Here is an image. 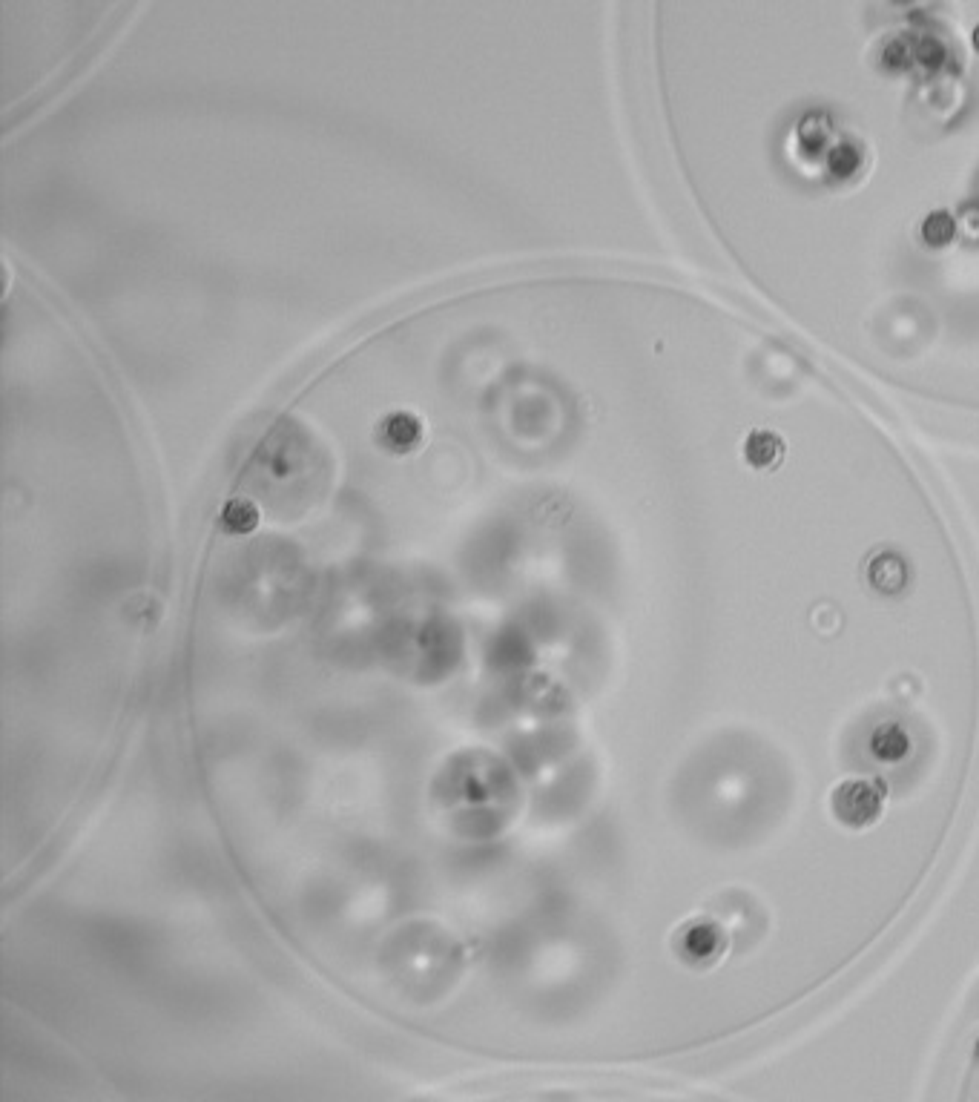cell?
<instances>
[{"label": "cell", "mask_w": 979, "mask_h": 1102, "mask_svg": "<svg viewBox=\"0 0 979 1102\" xmlns=\"http://www.w3.org/2000/svg\"><path fill=\"white\" fill-rule=\"evenodd\" d=\"M423 434V419L408 414V411H397V414H388V417L379 422L377 431H374V440L388 454H408V451H414L420 445Z\"/></svg>", "instance_id": "1"}, {"label": "cell", "mask_w": 979, "mask_h": 1102, "mask_svg": "<svg viewBox=\"0 0 979 1102\" xmlns=\"http://www.w3.org/2000/svg\"><path fill=\"white\" fill-rule=\"evenodd\" d=\"M868 577H870V583H873V589H879V592H885V595H896V592H902V586H905V580H908V569H905V563H902L896 554H890V551H879V554L870 560Z\"/></svg>", "instance_id": "2"}, {"label": "cell", "mask_w": 979, "mask_h": 1102, "mask_svg": "<svg viewBox=\"0 0 979 1102\" xmlns=\"http://www.w3.org/2000/svg\"><path fill=\"white\" fill-rule=\"evenodd\" d=\"M784 440L776 431H753L744 442V460L753 468H776L784 460Z\"/></svg>", "instance_id": "3"}, {"label": "cell", "mask_w": 979, "mask_h": 1102, "mask_svg": "<svg viewBox=\"0 0 979 1102\" xmlns=\"http://www.w3.org/2000/svg\"><path fill=\"white\" fill-rule=\"evenodd\" d=\"M957 236V219H951L948 213L936 210L931 216H925L922 224H919V239L925 247H934V250H942L948 244L954 242Z\"/></svg>", "instance_id": "4"}, {"label": "cell", "mask_w": 979, "mask_h": 1102, "mask_svg": "<svg viewBox=\"0 0 979 1102\" xmlns=\"http://www.w3.org/2000/svg\"><path fill=\"white\" fill-rule=\"evenodd\" d=\"M259 523V508L253 506L250 500H230L222 511V529L233 531V534H247V531L256 529Z\"/></svg>", "instance_id": "5"}, {"label": "cell", "mask_w": 979, "mask_h": 1102, "mask_svg": "<svg viewBox=\"0 0 979 1102\" xmlns=\"http://www.w3.org/2000/svg\"><path fill=\"white\" fill-rule=\"evenodd\" d=\"M830 170H833L839 178L856 173V170H859V153H856V147H850V144L836 147V150L830 153Z\"/></svg>", "instance_id": "6"}, {"label": "cell", "mask_w": 979, "mask_h": 1102, "mask_svg": "<svg viewBox=\"0 0 979 1102\" xmlns=\"http://www.w3.org/2000/svg\"><path fill=\"white\" fill-rule=\"evenodd\" d=\"M799 135L804 144H816L819 147V144H824V138L830 135V121L824 115H807L801 121Z\"/></svg>", "instance_id": "7"}, {"label": "cell", "mask_w": 979, "mask_h": 1102, "mask_svg": "<svg viewBox=\"0 0 979 1102\" xmlns=\"http://www.w3.org/2000/svg\"><path fill=\"white\" fill-rule=\"evenodd\" d=\"M957 233H962L971 242H979V207H962L959 210Z\"/></svg>", "instance_id": "8"}, {"label": "cell", "mask_w": 979, "mask_h": 1102, "mask_svg": "<svg viewBox=\"0 0 979 1102\" xmlns=\"http://www.w3.org/2000/svg\"><path fill=\"white\" fill-rule=\"evenodd\" d=\"M974 46H977V52H979V26L974 29Z\"/></svg>", "instance_id": "9"}]
</instances>
